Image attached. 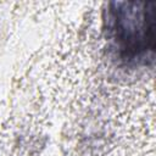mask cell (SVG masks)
<instances>
[{"instance_id": "6da1fadb", "label": "cell", "mask_w": 156, "mask_h": 156, "mask_svg": "<svg viewBox=\"0 0 156 156\" xmlns=\"http://www.w3.org/2000/svg\"><path fill=\"white\" fill-rule=\"evenodd\" d=\"M115 32L118 41L136 51L154 46V2L115 4Z\"/></svg>"}]
</instances>
